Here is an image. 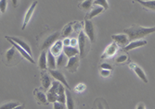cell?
<instances>
[{
	"mask_svg": "<svg viewBox=\"0 0 155 109\" xmlns=\"http://www.w3.org/2000/svg\"><path fill=\"white\" fill-rule=\"evenodd\" d=\"M62 43H63V45H64V46H69V45H71V39L65 38V39L62 41Z\"/></svg>",
	"mask_w": 155,
	"mask_h": 109,
	"instance_id": "39",
	"label": "cell"
},
{
	"mask_svg": "<svg viewBox=\"0 0 155 109\" xmlns=\"http://www.w3.org/2000/svg\"><path fill=\"white\" fill-rule=\"evenodd\" d=\"M57 67V60L55 58V56L50 52V50L48 51V67L49 70H55Z\"/></svg>",
	"mask_w": 155,
	"mask_h": 109,
	"instance_id": "20",
	"label": "cell"
},
{
	"mask_svg": "<svg viewBox=\"0 0 155 109\" xmlns=\"http://www.w3.org/2000/svg\"><path fill=\"white\" fill-rule=\"evenodd\" d=\"M92 5H94V0H84L79 4V8L82 10H90Z\"/></svg>",
	"mask_w": 155,
	"mask_h": 109,
	"instance_id": "26",
	"label": "cell"
},
{
	"mask_svg": "<svg viewBox=\"0 0 155 109\" xmlns=\"http://www.w3.org/2000/svg\"><path fill=\"white\" fill-rule=\"evenodd\" d=\"M128 59V57L126 56V54H121V56H119L118 58H116V59H115V62L116 63H124V62H125L126 60Z\"/></svg>",
	"mask_w": 155,
	"mask_h": 109,
	"instance_id": "32",
	"label": "cell"
},
{
	"mask_svg": "<svg viewBox=\"0 0 155 109\" xmlns=\"http://www.w3.org/2000/svg\"><path fill=\"white\" fill-rule=\"evenodd\" d=\"M73 24H74V23H70V24H68V25L65 27L64 30H63V32H62V34H61L62 37H67V36H69L70 34L72 33V32H73V30H74Z\"/></svg>",
	"mask_w": 155,
	"mask_h": 109,
	"instance_id": "28",
	"label": "cell"
},
{
	"mask_svg": "<svg viewBox=\"0 0 155 109\" xmlns=\"http://www.w3.org/2000/svg\"><path fill=\"white\" fill-rule=\"evenodd\" d=\"M94 5L98 6V7H102L104 9L109 8V4L107 2V0H94Z\"/></svg>",
	"mask_w": 155,
	"mask_h": 109,
	"instance_id": "31",
	"label": "cell"
},
{
	"mask_svg": "<svg viewBox=\"0 0 155 109\" xmlns=\"http://www.w3.org/2000/svg\"><path fill=\"white\" fill-rule=\"evenodd\" d=\"M16 56V48L14 47L13 45L11 46L10 49H8L6 53V58H7V61L8 62H12L13 58H15Z\"/></svg>",
	"mask_w": 155,
	"mask_h": 109,
	"instance_id": "27",
	"label": "cell"
},
{
	"mask_svg": "<svg viewBox=\"0 0 155 109\" xmlns=\"http://www.w3.org/2000/svg\"><path fill=\"white\" fill-rule=\"evenodd\" d=\"M53 104H54V109H65V104L56 102Z\"/></svg>",
	"mask_w": 155,
	"mask_h": 109,
	"instance_id": "34",
	"label": "cell"
},
{
	"mask_svg": "<svg viewBox=\"0 0 155 109\" xmlns=\"http://www.w3.org/2000/svg\"><path fill=\"white\" fill-rule=\"evenodd\" d=\"M74 25H73V27H74V31H77V32H81L80 30H81V28H82V25L81 24H83V23H80V22H74Z\"/></svg>",
	"mask_w": 155,
	"mask_h": 109,
	"instance_id": "35",
	"label": "cell"
},
{
	"mask_svg": "<svg viewBox=\"0 0 155 109\" xmlns=\"http://www.w3.org/2000/svg\"><path fill=\"white\" fill-rule=\"evenodd\" d=\"M36 6H37V1H35V2H33V4H32L31 7L29 8V9L27 10L26 14H25V17H24V21H23L22 28H21L22 30H24V29L26 28V26L28 25V23L30 22L31 18H32V16H33V13H34V11H35Z\"/></svg>",
	"mask_w": 155,
	"mask_h": 109,
	"instance_id": "12",
	"label": "cell"
},
{
	"mask_svg": "<svg viewBox=\"0 0 155 109\" xmlns=\"http://www.w3.org/2000/svg\"><path fill=\"white\" fill-rule=\"evenodd\" d=\"M6 39L8 41V42L14 46V47H15L16 48V50L21 54V56L26 59V60H28V61H29V62H31V63H33V64H35V60H34V58H32V56H31V54H29V53H28L25 49H23L21 45H19L17 43H15V42H14V41L13 40H11L8 36H6Z\"/></svg>",
	"mask_w": 155,
	"mask_h": 109,
	"instance_id": "3",
	"label": "cell"
},
{
	"mask_svg": "<svg viewBox=\"0 0 155 109\" xmlns=\"http://www.w3.org/2000/svg\"><path fill=\"white\" fill-rule=\"evenodd\" d=\"M58 102L66 104V90L62 83H61L58 91Z\"/></svg>",
	"mask_w": 155,
	"mask_h": 109,
	"instance_id": "22",
	"label": "cell"
},
{
	"mask_svg": "<svg viewBox=\"0 0 155 109\" xmlns=\"http://www.w3.org/2000/svg\"><path fill=\"white\" fill-rule=\"evenodd\" d=\"M48 72L51 75V77H53L56 80L60 81V83H62L67 89L71 90V87H70V85L68 84L67 80H66V79H65V77H64L62 72H61L60 70H49Z\"/></svg>",
	"mask_w": 155,
	"mask_h": 109,
	"instance_id": "8",
	"label": "cell"
},
{
	"mask_svg": "<svg viewBox=\"0 0 155 109\" xmlns=\"http://www.w3.org/2000/svg\"><path fill=\"white\" fill-rule=\"evenodd\" d=\"M137 109H146V107H145V104H142V103L138 104V105H137Z\"/></svg>",
	"mask_w": 155,
	"mask_h": 109,
	"instance_id": "41",
	"label": "cell"
},
{
	"mask_svg": "<svg viewBox=\"0 0 155 109\" xmlns=\"http://www.w3.org/2000/svg\"><path fill=\"white\" fill-rule=\"evenodd\" d=\"M80 56H74L71 58H69L68 60V63H67V66L65 67V69L67 70H69L70 72L72 73H74L77 71L78 70V67H79V64H80Z\"/></svg>",
	"mask_w": 155,
	"mask_h": 109,
	"instance_id": "6",
	"label": "cell"
},
{
	"mask_svg": "<svg viewBox=\"0 0 155 109\" xmlns=\"http://www.w3.org/2000/svg\"><path fill=\"white\" fill-rule=\"evenodd\" d=\"M38 67L39 69L42 70H46L48 67V56H47V51L43 50L39 57V60H38Z\"/></svg>",
	"mask_w": 155,
	"mask_h": 109,
	"instance_id": "15",
	"label": "cell"
},
{
	"mask_svg": "<svg viewBox=\"0 0 155 109\" xmlns=\"http://www.w3.org/2000/svg\"><path fill=\"white\" fill-rule=\"evenodd\" d=\"M117 50H118V45H117L115 42L110 44V45L106 47L104 53L102 54L101 58L104 59V58H110V57H114V54H116Z\"/></svg>",
	"mask_w": 155,
	"mask_h": 109,
	"instance_id": "10",
	"label": "cell"
},
{
	"mask_svg": "<svg viewBox=\"0 0 155 109\" xmlns=\"http://www.w3.org/2000/svg\"><path fill=\"white\" fill-rule=\"evenodd\" d=\"M12 1V4H13V7L16 8L18 6V0H11Z\"/></svg>",
	"mask_w": 155,
	"mask_h": 109,
	"instance_id": "42",
	"label": "cell"
},
{
	"mask_svg": "<svg viewBox=\"0 0 155 109\" xmlns=\"http://www.w3.org/2000/svg\"><path fill=\"white\" fill-rule=\"evenodd\" d=\"M104 10H105V9H104L102 7H96V8H92V9L87 13V16H86V19L91 20L94 17H96V16H97V15L101 14V13H102Z\"/></svg>",
	"mask_w": 155,
	"mask_h": 109,
	"instance_id": "18",
	"label": "cell"
},
{
	"mask_svg": "<svg viewBox=\"0 0 155 109\" xmlns=\"http://www.w3.org/2000/svg\"><path fill=\"white\" fill-rule=\"evenodd\" d=\"M86 89V85L83 84V83H79L76 87H75V91L78 92H84V90Z\"/></svg>",
	"mask_w": 155,
	"mask_h": 109,
	"instance_id": "36",
	"label": "cell"
},
{
	"mask_svg": "<svg viewBox=\"0 0 155 109\" xmlns=\"http://www.w3.org/2000/svg\"><path fill=\"white\" fill-rule=\"evenodd\" d=\"M11 40H13L14 42L15 43H17L19 45H21L23 49H25L28 53H29L31 56H32V49L30 48V46H29V45H28L27 43H25L24 41H22L21 39H20V38H17V37H9Z\"/></svg>",
	"mask_w": 155,
	"mask_h": 109,
	"instance_id": "24",
	"label": "cell"
},
{
	"mask_svg": "<svg viewBox=\"0 0 155 109\" xmlns=\"http://www.w3.org/2000/svg\"><path fill=\"white\" fill-rule=\"evenodd\" d=\"M76 45H78V39H76V38L71 39V46L76 47Z\"/></svg>",
	"mask_w": 155,
	"mask_h": 109,
	"instance_id": "40",
	"label": "cell"
},
{
	"mask_svg": "<svg viewBox=\"0 0 155 109\" xmlns=\"http://www.w3.org/2000/svg\"><path fill=\"white\" fill-rule=\"evenodd\" d=\"M59 37H60V33H59V32H56V33L50 34L48 37H47V38L44 40L43 44H42V45H41V47H40L41 50L43 51V50H46V49L51 47V46L58 41Z\"/></svg>",
	"mask_w": 155,
	"mask_h": 109,
	"instance_id": "4",
	"label": "cell"
},
{
	"mask_svg": "<svg viewBox=\"0 0 155 109\" xmlns=\"http://www.w3.org/2000/svg\"><path fill=\"white\" fill-rule=\"evenodd\" d=\"M7 8V0H0V10L1 13H5Z\"/></svg>",
	"mask_w": 155,
	"mask_h": 109,
	"instance_id": "33",
	"label": "cell"
},
{
	"mask_svg": "<svg viewBox=\"0 0 155 109\" xmlns=\"http://www.w3.org/2000/svg\"><path fill=\"white\" fill-rule=\"evenodd\" d=\"M84 33L91 43L95 42V30L93 22L90 20H84Z\"/></svg>",
	"mask_w": 155,
	"mask_h": 109,
	"instance_id": "5",
	"label": "cell"
},
{
	"mask_svg": "<svg viewBox=\"0 0 155 109\" xmlns=\"http://www.w3.org/2000/svg\"><path fill=\"white\" fill-rule=\"evenodd\" d=\"M63 54H65V56L68 58H71L74 56H77V54H79V49H77L76 47H74V46H64L63 47Z\"/></svg>",
	"mask_w": 155,
	"mask_h": 109,
	"instance_id": "16",
	"label": "cell"
},
{
	"mask_svg": "<svg viewBox=\"0 0 155 109\" xmlns=\"http://www.w3.org/2000/svg\"><path fill=\"white\" fill-rule=\"evenodd\" d=\"M68 60H69L68 58L64 54H61L57 58V67L59 69H61V67H65L67 66Z\"/></svg>",
	"mask_w": 155,
	"mask_h": 109,
	"instance_id": "25",
	"label": "cell"
},
{
	"mask_svg": "<svg viewBox=\"0 0 155 109\" xmlns=\"http://www.w3.org/2000/svg\"><path fill=\"white\" fill-rule=\"evenodd\" d=\"M147 45V41L146 40H137V41H133L131 42L128 45H126L124 49L125 51H131L135 48H137V47H141L143 45Z\"/></svg>",
	"mask_w": 155,
	"mask_h": 109,
	"instance_id": "17",
	"label": "cell"
},
{
	"mask_svg": "<svg viewBox=\"0 0 155 109\" xmlns=\"http://www.w3.org/2000/svg\"><path fill=\"white\" fill-rule=\"evenodd\" d=\"M63 43H62V41L61 40H58L57 42H56L51 47H50V52L54 54L55 57H59L60 54H61V51H63Z\"/></svg>",
	"mask_w": 155,
	"mask_h": 109,
	"instance_id": "14",
	"label": "cell"
},
{
	"mask_svg": "<svg viewBox=\"0 0 155 109\" xmlns=\"http://www.w3.org/2000/svg\"><path fill=\"white\" fill-rule=\"evenodd\" d=\"M101 67L102 70H112V67L110 64H108V63H102L101 65Z\"/></svg>",
	"mask_w": 155,
	"mask_h": 109,
	"instance_id": "37",
	"label": "cell"
},
{
	"mask_svg": "<svg viewBox=\"0 0 155 109\" xmlns=\"http://www.w3.org/2000/svg\"><path fill=\"white\" fill-rule=\"evenodd\" d=\"M141 6L146 8L147 9L155 11V0H135Z\"/></svg>",
	"mask_w": 155,
	"mask_h": 109,
	"instance_id": "21",
	"label": "cell"
},
{
	"mask_svg": "<svg viewBox=\"0 0 155 109\" xmlns=\"http://www.w3.org/2000/svg\"><path fill=\"white\" fill-rule=\"evenodd\" d=\"M34 95L36 100V103L40 105H48L49 104L48 100V96L44 92H42L39 89H35L34 91Z\"/></svg>",
	"mask_w": 155,
	"mask_h": 109,
	"instance_id": "9",
	"label": "cell"
},
{
	"mask_svg": "<svg viewBox=\"0 0 155 109\" xmlns=\"http://www.w3.org/2000/svg\"><path fill=\"white\" fill-rule=\"evenodd\" d=\"M20 105V103L19 102H10V103H7V104H4L1 105L0 109H13L17 106Z\"/></svg>",
	"mask_w": 155,
	"mask_h": 109,
	"instance_id": "29",
	"label": "cell"
},
{
	"mask_svg": "<svg viewBox=\"0 0 155 109\" xmlns=\"http://www.w3.org/2000/svg\"><path fill=\"white\" fill-rule=\"evenodd\" d=\"M92 109H109L108 104L102 98H97L94 102Z\"/></svg>",
	"mask_w": 155,
	"mask_h": 109,
	"instance_id": "23",
	"label": "cell"
},
{
	"mask_svg": "<svg viewBox=\"0 0 155 109\" xmlns=\"http://www.w3.org/2000/svg\"><path fill=\"white\" fill-rule=\"evenodd\" d=\"M41 83L42 86L45 90H49L52 83H51V79L49 76V72H47L46 70H42L41 72Z\"/></svg>",
	"mask_w": 155,
	"mask_h": 109,
	"instance_id": "11",
	"label": "cell"
},
{
	"mask_svg": "<svg viewBox=\"0 0 155 109\" xmlns=\"http://www.w3.org/2000/svg\"><path fill=\"white\" fill-rule=\"evenodd\" d=\"M110 70H101V75L102 77H108V76H110Z\"/></svg>",
	"mask_w": 155,
	"mask_h": 109,
	"instance_id": "38",
	"label": "cell"
},
{
	"mask_svg": "<svg viewBox=\"0 0 155 109\" xmlns=\"http://www.w3.org/2000/svg\"><path fill=\"white\" fill-rule=\"evenodd\" d=\"M124 33L128 35L130 42H133V41H137L150 33H155V26L150 27V28H145V27L139 25H133L127 29H124Z\"/></svg>",
	"mask_w": 155,
	"mask_h": 109,
	"instance_id": "1",
	"label": "cell"
},
{
	"mask_svg": "<svg viewBox=\"0 0 155 109\" xmlns=\"http://www.w3.org/2000/svg\"><path fill=\"white\" fill-rule=\"evenodd\" d=\"M47 96H48V100L49 103H56L58 102V93H54V92H47Z\"/></svg>",
	"mask_w": 155,
	"mask_h": 109,
	"instance_id": "30",
	"label": "cell"
},
{
	"mask_svg": "<svg viewBox=\"0 0 155 109\" xmlns=\"http://www.w3.org/2000/svg\"><path fill=\"white\" fill-rule=\"evenodd\" d=\"M13 109H25V106H24V104H20L19 106L13 108Z\"/></svg>",
	"mask_w": 155,
	"mask_h": 109,
	"instance_id": "43",
	"label": "cell"
},
{
	"mask_svg": "<svg viewBox=\"0 0 155 109\" xmlns=\"http://www.w3.org/2000/svg\"><path fill=\"white\" fill-rule=\"evenodd\" d=\"M66 106L67 109H75V103L70 90H66Z\"/></svg>",
	"mask_w": 155,
	"mask_h": 109,
	"instance_id": "19",
	"label": "cell"
},
{
	"mask_svg": "<svg viewBox=\"0 0 155 109\" xmlns=\"http://www.w3.org/2000/svg\"><path fill=\"white\" fill-rule=\"evenodd\" d=\"M111 39L114 41V42L122 46V47H125L126 45H128L130 43V40H129V37L127 34H125V33H122V34H114V35H111Z\"/></svg>",
	"mask_w": 155,
	"mask_h": 109,
	"instance_id": "7",
	"label": "cell"
},
{
	"mask_svg": "<svg viewBox=\"0 0 155 109\" xmlns=\"http://www.w3.org/2000/svg\"><path fill=\"white\" fill-rule=\"evenodd\" d=\"M87 36L84 32H80L78 35V49H79V56L81 58L86 57V47H87Z\"/></svg>",
	"mask_w": 155,
	"mask_h": 109,
	"instance_id": "2",
	"label": "cell"
},
{
	"mask_svg": "<svg viewBox=\"0 0 155 109\" xmlns=\"http://www.w3.org/2000/svg\"><path fill=\"white\" fill-rule=\"evenodd\" d=\"M130 67L134 70V72L137 75V77L143 81V83H148V79H147L146 74H145V72L143 71V70L141 69V67H138V66L136 65V64H133V63L130 64Z\"/></svg>",
	"mask_w": 155,
	"mask_h": 109,
	"instance_id": "13",
	"label": "cell"
}]
</instances>
